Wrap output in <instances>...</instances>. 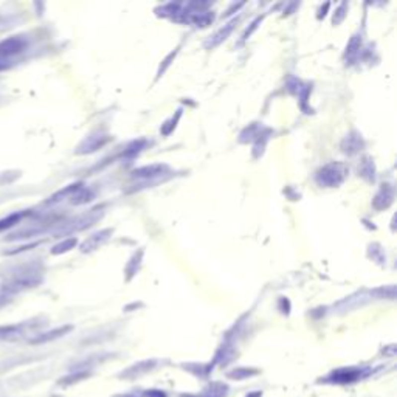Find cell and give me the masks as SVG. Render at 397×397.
Wrapping results in <instances>:
<instances>
[{"instance_id":"6da1fadb","label":"cell","mask_w":397,"mask_h":397,"mask_svg":"<svg viewBox=\"0 0 397 397\" xmlns=\"http://www.w3.org/2000/svg\"><path fill=\"white\" fill-rule=\"evenodd\" d=\"M371 373L369 369H358V368H344L332 373L327 377V382L330 383H352L363 377H366Z\"/></svg>"},{"instance_id":"7a4b0ae2","label":"cell","mask_w":397,"mask_h":397,"mask_svg":"<svg viewBox=\"0 0 397 397\" xmlns=\"http://www.w3.org/2000/svg\"><path fill=\"white\" fill-rule=\"evenodd\" d=\"M25 48H27V41H25L23 37H19V36L8 37V39L0 42V59L19 55Z\"/></svg>"},{"instance_id":"3957f363","label":"cell","mask_w":397,"mask_h":397,"mask_svg":"<svg viewBox=\"0 0 397 397\" xmlns=\"http://www.w3.org/2000/svg\"><path fill=\"white\" fill-rule=\"evenodd\" d=\"M72 327L70 326H66V327H59V329H53V330H50V332H45V334L39 335V337H36L34 340H31L33 344H39V343H48L51 340H56L59 337H62L64 334H67V332L70 330Z\"/></svg>"},{"instance_id":"277c9868","label":"cell","mask_w":397,"mask_h":397,"mask_svg":"<svg viewBox=\"0 0 397 397\" xmlns=\"http://www.w3.org/2000/svg\"><path fill=\"white\" fill-rule=\"evenodd\" d=\"M22 217H23L22 213H12L8 217H3V219H0V232H5V230L14 227L16 224L20 222Z\"/></svg>"},{"instance_id":"5b68a950","label":"cell","mask_w":397,"mask_h":397,"mask_svg":"<svg viewBox=\"0 0 397 397\" xmlns=\"http://www.w3.org/2000/svg\"><path fill=\"white\" fill-rule=\"evenodd\" d=\"M20 334V326L9 324V326H0V340H8Z\"/></svg>"},{"instance_id":"8992f818","label":"cell","mask_w":397,"mask_h":397,"mask_svg":"<svg viewBox=\"0 0 397 397\" xmlns=\"http://www.w3.org/2000/svg\"><path fill=\"white\" fill-rule=\"evenodd\" d=\"M73 244H75V239H70V240H67V242H64V244H61V245H58V247L53 248V254H58V253H62V251L69 250Z\"/></svg>"},{"instance_id":"52a82bcc","label":"cell","mask_w":397,"mask_h":397,"mask_svg":"<svg viewBox=\"0 0 397 397\" xmlns=\"http://www.w3.org/2000/svg\"><path fill=\"white\" fill-rule=\"evenodd\" d=\"M247 397H262V393H261V391H254V393L248 394Z\"/></svg>"}]
</instances>
